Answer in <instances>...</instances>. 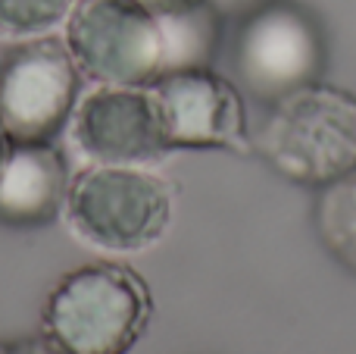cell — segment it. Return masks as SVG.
<instances>
[{
  "mask_svg": "<svg viewBox=\"0 0 356 354\" xmlns=\"http://www.w3.org/2000/svg\"><path fill=\"white\" fill-rule=\"evenodd\" d=\"M250 151L282 179L322 188L356 169V98L313 82L269 104Z\"/></svg>",
  "mask_w": 356,
  "mask_h": 354,
  "instance_id": "1",
  "label": "cell"
},
{
  "mask_svg": "<svg viewBox=\"0 0 356 354\" xmlns=\"http://www.w3.org/2000/svg\"><path fill=\"white\" fill-rule=\"evenodd\" d=\"M154 314L150 288L122 263H88L47 295L41 330L63 354H129Z\"/></svg>",
  "mask_w": 356,
  "mask_h": 354,
  "instance_id": "2",
  "label": "cell"
},
{
  "mask_svg": "<svg viewBox=\"0 0 356 354\" xmlns=\"http://www.w3.org/2000/svg\"><path fill=\"white\" fill-rule=\"evenodd\" d=\"M63 213L72 232L88 245L135 254L166 232L172 217V185L144 167L91 163L72 176Z\"/></svg>",
  "mask_w": 356,
  "mask_h": 354,
  "instance_id": "3",
  "label": "cell"
},
{
  "mask_svg": "<svg viewBox=\"0 0 356 354\" xmlns=\"http://www.w3.org/2000/svg\"><path fill=\"white\" fill-rule=\"evenodd\" d=\"M328 50L322 25L297 0H266L241 22L232 50L238 88L263 104L322 82Z\"/></svg>",
  "mask_w": 356,
  "mask_h": 354,
  "instance_id": "4",
  "label": "cell"
},
{
  "mask_svg": "<svg viewBox=\"0 0 356 354\" xmlns=\"http://www.w3.org/2000/svg\"><path fill=\"white\" fill-rule=\"evenodd\" d=\"M81 69L56 35L22 38L0 60V125L13 144L56 141L79 107Z\"/></svg>",
  "mask_w": 356,
  "mask_h": 354,
  "instance_id": "5",
  "label": "cell"
},
{
  "mask_svg": "<svg viewBox=\"0 0 356 354\" xmlns=\"http://www.w3.org/2000/svg\"><path fill=\"white\" fill-rule=\"evenodd\" d=\"M66 47L97 85H141L163 75L160 19L135 0H75Z\"/></svg>",
  "mask_w": 356,
  "mask_h": 354,
  "instance_id": "6",
  "label": "cell"
},
{
  "mask_svg": "<svg viewBox=\"0 0 356 354\" xmlns=\"http://www.w3.org/2000/svg\"><path fill=\"white\" fill-rule=\"evenodd\" d=\"M166 151H234L250 154L244 91L209 66L172 69L150 82Z\"/></svg>",
  "mask_w": 356,
  "mask_h": 354,
  "instance_id": "7",
  "label": "cell"
},
{
  "mask_svg": "<svg viewBox=\"0 0 356 354\" xmlns=\"http://www.w3.org/2000/svg\"><path fill=\"white\" fill-rule=\"evenodd\" d=\"M72 141L91 163L147 167L166 154L150 88L100 85L72 113Z\"/></svg>",
  "mask_w": 356,
  "mask_h": 354,
  "instance_id": "8",
  "label": "cell"
},
{
  "mask_svg": "<svg viewBox=\"0 0 356 354\" xmlns=\"http://www.w3.org/2000/svg\"><path fill=\"white\" fill-rule=\"evenodd\" d=\"M69 163L54 141L13 144L10 160L0 173V223L47 226L66 207Z\"/></svg>",
  "mask_w": 356,
  "mask_h": 354,
  "instance_id": "9",
  "label": "cell"
},
{
  "mask_svg": "<svg viewBox=\"0 0 356 354\" xmlns=\"http://www.w3.org/2000/svg\"><path fill=\"white\" fill-rule=\"evenodd\" d=\"M156 19L163 31V72L209 66L219 47V13L209 0Z\"/></svg>",
  "mask_w": 356,
  "mask_h": 354,
  "instance_id": "10",
  "label": "cell"
},
{
  "mask_svg": "<svg viewBox=\"0 0 356 354\" xmlns=\"http://www.w3.org/2000/svg\"><path fill=\"white\" fill-rule=\"evenodd\" d=\"M313 226L322 248L344 270L356 273V169L319 188Z\"/></svg>",
  "mask_w": 356,
  "mask_h": 354,
  "instance_id": "11",
  "label": "cell"
},
{
  "mask_svg": "<svg viewBox=\"0 0 356 354\" xmlns=\"http://www.w3.org/2000/svg\"><path fill=\"white\" fill-rule=\"evenodd\" d=\"M75 0H0V35L38 38L66 25Z\"/></svg>",
  "mask_w": 356,
  "mask_h": 354,
  "instance_id": "12",
  "label": "cell"
},
{
  "mask_svg": "<svg viewBox=\"0 0 356 354\" xmlns=\"http://www.w3.org/2000/svg\"><path fill=\"white\" fill-rule=\"evenodd\" d=\"M0 354H63V351L44 336V339H13V342H0Z\"/></svg>",
  "mask_w": 356,
  "mask_h": 354,
  "instance_id": "13",
  "label": "cell"
},
{
  "mask_svg": "<svg viewBox=\"0 0 356 354\" xmlns=\"http://www.w3.org/2000/svg\"><path fill=\"white\" fill-rule=\"evenodd\" d=\"M138 6H144L147 13L154 16H166V13H178V10H188V6L200 3V0H135Z\"/></svg>",
  "mask_w": 356,
  "mask_h": 354,
  "instance_id": "14",
  "label": "cell"
},
{
  "mask_svg": "<svg viewBox=\"0 0 356 354\" xmlns=\"http://www.w3.org/2000/svg\"><path fill=\"white\" fill-rule=\"evenodd\" d=\"M10 151H13V138L6 135V129L0 125V173H3L6 160H10Z\"/></svg>",
  "mask_w": 356,
  "mask_h": 354,
  "instance_id": "15",
  "label": "cell"
}]
</instances>
